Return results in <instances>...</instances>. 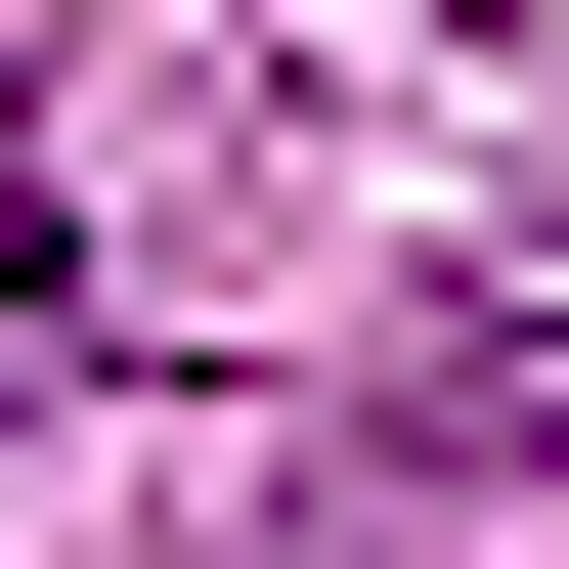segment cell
<instances>
[{"label": "cell", "mask_w": 569, "mask_h": 569, "mask_svg": "<svg viewBox=\"0 0 569 569\" xmlns=\"http://www.w3.org/2000/svg\"><path fill=\"white\" fill-rule=\"evenodd\" d=\"M438 438H569V263H482V307H438Z\"/></svg>", "instance_id": "7a4b0ae2"}, {"label": "cell", "mask_w": 569, "mask_h": 569, "mask_svg": "<svg viewBox=\"0 0 569 569\" xmlns=\"http://www.w3.org/2000/svg\"><path fill=\"white\" fill-rule=\"evenodd\" d=\"M44 351H88V132L0 88V395H44Z\"/></svg>", "instance_id": "6da1fadb"}]
</instances>
